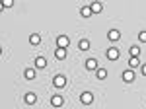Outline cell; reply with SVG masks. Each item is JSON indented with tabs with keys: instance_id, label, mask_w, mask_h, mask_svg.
Returning <instances> with one entry per match:
<instances>
[{
	"instance_id": "6da1fadb",
	"label": "cell",
	"mask_w": 146,
	"mask_h": 109,
	"mask_svg": "<svg viewBox=\"0 0 146 109\" xmlns=\"http://www.w3.org/2000/svg\"><path fill=\"white\" fill-rule=\"evenodd\" d=\"M80 101H82V103H84V105H90L92 101H94V96H92L90 92H84V94H82V96H80Z\"/></svg>"
},
{
	"instance_id": "ffe728a7",
	"label": "cell",
	"mask_w": 146,
	"mask_h": 109,
	"mask_svg": "<svg viewBox=\"0 0 146 109\" xmlns=\"http://www.w3.org/2000/svg\"><path fill=\"white\" fill-rule=\"evenodd\" d=\"M138 53H140V51H138L136 47H131V56H138Z\"/></svg>"
},
{
	"instance_id": "d6986e66",
	"label": "cell",
	"mask_w": 146,
	"mask_h": 109,
	"mask_svg": "<svg viewBox=\"0 0 146 109\" xmlns=\"http://www.w3.org/2000/svg\"><path fill=\"white\" fill-rule=\"evenodd\" d=\"M2 4H4V8H12L14 0H2Z\"/></svg>"
},
{
	"instance_id": "5bb4252c",
	"label": "cell",
	"mask_w": 146,
	"mask_h": 109,
	"mask_svg": "<svg viewBox=\"0 0 146 109\" xmlns=\"http://www.w3.org/2000/svg\"><path fill=\"white\" fill-rule=\"evenodd\" d=\"M29 41H31V45H39V41H41V37H39L37 33H33V35L29 37Z\"/></svg>"
},
{
	"instance_id": "8fae6325",
	"label": "cell",
	"mask_w": 146,
	"mask_h": 109,
	"mask_svg": "<svg viewBox=\"0 0 146 109\" xmlns=\"http://www.w3.org/2000/svg\"><path fill=\"white\" fill-rule=\"evenodd\" d=\"M90 8H92V12H96V14H100V12H101V8H103V6H101L100 2H94V4H92Z\"/></svg>"
},
{
	"instance_id": "3957f363",
	"label": "cell",
	"mask_w": 146,
	"mask_h": 109,
	"mask_svg": "<svg viewBox=\"0 0 146 109\" xmlns=\"http://www.w3.org/2000/svg\"><path fill=\"white\" fill-rule=\"evenodd\" d=\"M123 80L125 82H133V80H135V70H125L123 72Z\"/></svg>"
},
{
	"instance_id": "52a82bcc",
	"label": "cell",
	"mask_w": 146,
	"mask_h": 109,
	"mask_svg": "<svg viewBox=\"0 0 146 109\" xmlns=\"http://www.w3.org/2000/svg\"><path fill=\"white\" fill-rule=\"evenodd\" d=\"M55 56L58 58V60H62V58L66 56V51H64V47H58V49H56V53H55Z\"/></svg>"
},
{
	"instance_id": "e0dca14e",
	"label": "cell",
	"mask_w": 146,
	"mask_h": 109,
	"mask_svg": "<svg viewBox=\"0 0 146 109\" xmlns=\"http://www.w3.org/2000/svg\"><path fill=\"white\" fill-rule=\"evenodd\" d=\"M105 76H107V72H105L103 68H98V78H100V80H103Z\"/></svg>"
},
{
	"instance_id": "277c9868",
	"label": "cell",
	"mask_w": 146,
	"mask_h": 109,
	"mask_svg": "<svg viewBox=\"0 0 146 109\" xmlns=\"http://www.w3.org/2000/svg\"><path fill=\"white\" fill-rule=\"evenodd\" d=\"M107 37H109V41H119L121 39V33L117 31V29H111V31L107 33Z\"/></svg>"
},
{
	"instance_id": "9a60e30c",
	"label": "cell",
	"mask_w": 146,
	"mask_h": 109,
	"mask_svg": "<svg viewBox=\"0 0 146 109\" xmlns=\"http://www.w3.org/2000/svg\"><path fill=\"white\" fill-rule=\"evenodd\" d=\"M129 66H131V68H136V66H138V56H131V60H129Z\"/></svg>"
},
{
	"instance_id": "30bf717a",
	"label": "cell",
	"mask_w": 146,
	"mask_h": 109,
	"mask_svg": "<svg viewBox=\"0 0 146 109\" xmlns=\"http://www.w3.org/2000/svg\"><path fill=\"white\" fill-rule=\"evenodd\" d=\"M78 47L82 49V51H88V49H90V41H88V39H82V41L78 43Z\"/></svg>"
},
{
	"instance_id": "cb8c5ba5",
	"label": "cell",
	"mask_w": 146,
	"mask_h": 109,
	"mask_svg": "<svg viewBox=\"0 0 146 109\" xmlns=\"http://www.w3.org/2000/svg\"><path fill=\"white\" fill-rule=\"evenodd\" d=\"M0 53H2V49H0Z\"/></svg>"
},
{
	"instance_id": "2e32d148",
	"label": "cell",
	"mask_w": 146,
	"mask_h": 109,
	"mask_svg": "<svg viewBox=\"0 0 146 109\" xmlns=\"http://www.w3.org/2000/svg\"><path fill=\"white\" fill-rule=\"evenodd\" d=\"M25 103H35V94H27L25 96Z\"/></svg>"
},
{
	"instance_id": "8992f818",
	"label": "cell",
	"mask_w": 146,
	"mask_h": 109,
	"mask_svg": "<svg viewBox=\"0 0 146 109\" xmlns=\"http://www.w3.org/2000/svg\"><path fill=\"white\" fill-rule=\"evenodd\" d=\"M107 58L117 60V58H119V51H117V49H109V51H107Z\"/></svg>"
},
{
	"instance_id": "7c38bea8",
	"label": "cell",
	"mask_w": 146,
	"mask_h": 109,
	"mask_svg": "<svg viewBox=\"0 0 146 109\" xmlns=\"http://www.w3.org/2000/svg\"><path fill=\"white\" fill-rule=\"evenodd\" d=\"M51 103H53L55 107H60V105H62V98H58V96H55V98L51 99Z\"/></svg>"
},
{
	"instance_id": "603a6c76",
	"label": "cell",
	"mask_w": 146,
	"mask_h": 109,
	"mask_svg": "<svg viewBox=\"0 0 146 109\" xmlns=\"http://www.w3.org/2000/svg\"><path fill=\"white\" fill-rule=\"evenodd\" d=\"M4 10V4H2V0H0V12Z\"/></svg>"
},
{
	"instance_id": "44dd1931",
	"label": "cell",
	"mask_w": 146,
	"mask_h": 109,
	"mask_svg": "<svg viewBox=\"0 0 146 109\" xmlns=\"http://www.w3.org/2000/svg\"><path fill=\"white\" fill-rule=\"evenodd\" d=\"M138 39H140L142 43H146V31H142V33H140V35H138Z\"/></svg>"
},
{
	"instance_id": "9c48e42d",
	"label": "cell",
	"mask_w": 146,
	"mask_h": 109,
	"mask_svg": "<svg viewBox=\"0 0 146 109\" xmlns=\"http://www.w3.org/2000/svg\"><path fill=\"white\" fill-rule=\"evenodd\" d=\"M45 64H47L45 56H37V58H35V66H37V68H43Z\"/></svg>"
},
{
	"instance_id": "ba28073f",
	"label": "cell",
	"mask_w": 146,
	"mask_h": 109,
	"mask_svg": "<svg viewBox=\"0 0 146 109\" xmlns=\"http://www.w3.org/2000/svg\"><path fill=\"white\" fill-rule=\"evenodd\" d=\"M86 68H88V70H98V62H96V58H90V60L86 62Z\"/></svg>"
},
{
	"instance_id": "ac0fdd59",
	"label": "cell",
	"mask_w": 146,
	"mask_h": 109,
	"mask_svg": "<svg viewBox=\"0 0 146 109\" xmlns=\"http://www.w3.org/2000/svg\"><path fill=\"white\" fill-rule=\"evenodd\" d=\"M90 14H92V8H90V6H88V8H82V16H84V18H88Z\"/></svg>"
},
{
	"instance_id": "7a4b0ae2",
	"label": "cell",
	"mask_w": 146,
	"mask_h": 109,
	"mask_svg": "<svg viewBox=\"0 0 146 109\" xmlns=\"http://www.w3.org/2000/svg\"><path fill=\"white\" fill-rule=\"evenodd\" d=\"M53 84H55V88H64V84H66V78L64 76H55V80H53Z\"/></svg>"
},
{
	"instance_id": "5b68a950",
	"label": "cell",
	"mask_w": 146,
	"mask_h": 109,
	"mask_svg": "<svg viewBox=\"0 0 146 109\" xmlns=\"http://www.w3.org/2000/svg\"><path fill=\"white\" fill-rule=\"evenodd\" d=\"M56 43H58V47H64V49H66L68 47V37L66 35H60V37L56 39Z\"/></svg>"
},
{
	"instance_id": "4fadbf2b",
	"label": "cell",
	"mask_w": 146,
	"mask_h": 109,
	"mask_svg": "<svg viewBox=\"0 0 146 109\" xmlns=\"http://www.w3.org/2000/svg\"><path fill=\"white\" fill-rule=\"evenodd\" d=\"M25 78H27V80H33L35 78V70L33 68H27V70H25Z\"/></svg>"
},
{
	"instance_id": "7402d4cb",
	"label": "cell",
	"mask_w": 146,
	"mask_h": 109,
	"mask_svg": "<svg viewBox=\"0 0 146 109\" xmlns=\"http://www.w3.org/2000/svg\"><path fill=\"white\" fill-rule=\"evenodd\" d=\"M142 74H144V76H146V64L142 66Z\"/></svg>"
}]
</instances>
